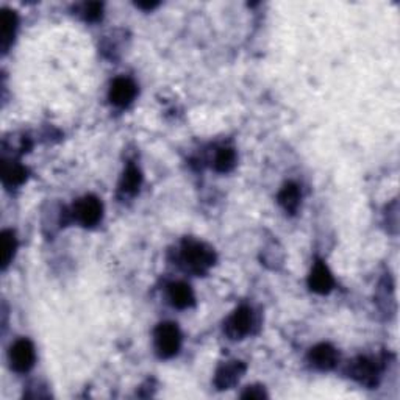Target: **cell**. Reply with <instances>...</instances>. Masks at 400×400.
<instances>
[{
    "label": "cell",
    "instance_id": "cell-1",
    "mask_svg": "<svg viewBox=\"0 0 400 400\" xmlns=\"http://www.w3.org/2000/svg\"><path fill=\"white\" fill-rule=\"evenodd\" d=\"M216 255L210 246L196 240H185L182 244V262L194 274H204L214 264Z\"/></svg>",
    "mask_w": 400,
    "mask_h": 400
},
{
    "label": "cell",
    "instance_id": "cell-4",
    "mask_svg": "<svg viewBox=\"0 0 400 400\" xmlns=\"http://www.w3.org/2000/svg\"><path fill=\"white\" fill-rule=\"evenodd\" d=\"M350 377L358 383L372 388L379 383L380 368L377 361L366 357H358L350 363Z\"/></svg>",
    "mask_w": 400,
    "mask_h": 400
},
{
    "label": "cell",
    "instance_id": "cell-9",
    "mask_svg": "<svg viewBox=\"0 0 400 400\" xmlns=\"http://www.w3.org/2000/svg\"><path fill=\"white\" fill-rule=\"evenodd\" d=\"M308 285L311 288V291H315L317 294H328L332 291V288L335 285L332 272L328 271L326 263L317 260L315 263V268H313L310 278H308Z\"/></svg>",
    "mask_w": 400,
    "mask_h": 400
},
{
    "label": "cell",
    "instance_id": "cell-19",
    "mask_svg": "<svg viewBox=\"0 0 400 400\" xmlns=\"http://www.w3.org/2000/svg\"><path fill=\"white\" fill-rule=\"evenodd\" d=\"M268 397V394L262 386H249L246 392H242V399H263Z\"/></svg>",
    "mask_w": 400,
    "mask_h": 400
},
{
    "label": "cell",
    "instance_id": "cell-5",
    "mask_svg": "<svg viewBox=\"0 0 400 400\" xmlns=\"http://www.w3.org/2000/svg\"><path fill=\"white\" fill-rule=\"evenodd\" d=\"M34 347L28 339H19L11 346L10 350V361L11 368H13L16 372H28L33 368L34 364Z\"/></svg>",
    "mask_w": 400,
    "mask_h": 400
},
{
    "label": "cell",
    "instance_id": "cell-8",
    "mask_svg": "<svg viewBox=\"0 0 400 400\" xmlns=\"http://www.w3.org/2000/svg\"><path fill=\"white\" fill-rule=\"evenodd\" d=\"M246 372V364L241 361H229L224 363L221 368L218 369L216 379H214V383L219 388V390H229V388L235 386L242 374Z\"/></svg>",
    "mask_w": 400,
    "mask_h": 400
},
{
    "label": "cell",
    "instance_id": "cell-17",
    "mask_svg": "<svg viewBox=\"0 0 400 400\" xmlns=\"http://www.w3.org/2000/svg\"><path fill=\"white\" fill-rule=\"evenodd\" d=\"M17 242L16 236L11 230H5L2 233V268L5 269L14 257Z\"/></svg>",
    "mask_w": 400,
    "mask_h": 400
},
{
    "label": "cell",
    "instance_id": "cell-18",
    "mask_svg": "<svg viewBox=\"0 0 400 400\" xmlns=\"http://www.w3.org/2000/svg\"><path fill=\"white\" fill-rule=\"evenodd\" d=\"M103 5L98 2H90L83 7V17L88 22H97L102 17Z\"/></svg>",
    "mask_w": 400,
    "mask_h": 400
},
{
    "label": "cell",
    "instance_id": "cell-15",
    "mask_svg": "<svg viewBox=\"0 0 400 400\" xmlns=\"http://www.w3.org/2000/svg\"><path fill=\"white\" fill-rule=\"evenodd\" d=\"M2 180L5 187H19L27 180V169L17 163H3Z\"/></svg>",
    "mask_w": 400,
    "mask_h": 400
},
{
    "label": "cell",
    "instance_id": "cell-11",
    "mask_svg": "<svg viewBox=\"0 0 400 400\" xmlns=\"http://www.w3.org/2000/svg\"><path fill=\"white\" fill-rule=\"evenodd\" d=\"M16 28H17V14L14 11L5 8L2 11V17H0V45H2L3 52H7L11 43H13Z\"/></svg>",
    "mask_w": 400,
    "mask_h": 400
},
{
    "label": "cell",
    "instance_id": "cell-7",
    "mask_svg": "<svg viewBox=\"0 0 400 400\" xmlns=\"http://www.w3.org/2000/svg\"><path fill=\"white\" fill-rule=\"evenodd\" d=\"M136 91H138L136 85L133 83L130 78L119 77L112 83V88H109L108 96L113 105L124 108L133 102V98L136 97Z\"/></svg>",
    "mask_w": 400,
    "mask_h": 400
},
{
    "label": "cell",
    "instance_id": "cell-14",
    "mask_svg": "<svg viewBox=\"0 0 400 400\" xmlns=\"http://www.w3.org/2000/svg\"><path fill=\"white\" fill-rule=\"evenodd\" d=\"M141 182H143V176L141 172L136 166L130 165L127 167L123 178H120V183H119V191L125 196H133L138 193L139 187H141Z\"/></svg>",
    "mask_w": 400,
    "mask_h": 400
},
{
    "label": "cell",
    "instance_id": "cell-12",
    "mask_svg": "<svg viewBox=\"0 0 400 400\" xmlns=\"http://www.w3.org/2000/svg\"><path fill=\"white\" fill-rule=\"evenodd\" d=\"M169 300L176 308H189V306L194 305V293L187 283H172L169 286Z\"/></svg>",
    "mask_w": 400,
    "mask_h": 400
},
{
    "label": "cell",
    "instance_id": "cell-20",
    "mask_svg": "<svg viewBox=\"0 0 400 400\" xmlns=\"http://www.w3.org/2000/svg\"><path fill=\"white\" fill-rule=\"evenodd\" d=\"M136 7H139V8H144V10H152V8H155V7H158V3L156 2H147V3H143V2H139V3H136Z\"/></svg>",
    "mask_w": 400,
    "mask_h": 400
},
{
    "label": "cell",
    "instance_id": "cell-13",
    "mask_svg": "<svg viewBox=\"0 0 400 400\" xmlns=\"http://www.w3.org/2000/svg\"><path fill=\"white\" fill-rule=\"evenodd\" d=\"M278 204L288 213H295L300 205V189L295 183H286L278 193Z\"/></svg>",
    "mask_w": 400,
    "mask_h": 400
},
{
    "label": "cell",
    "instance_id": "cell-6",
    "mask_svg": "<svg viewBox=\"0 0 400 400\" xmlns=\"http://www.w3.org/2000/svg\"><path fill=\"white\" fill-rule=\"evenodd\" d=\"M252 327V311L247 306H240L227 321H225L224 332L230 339H242L251 332Z\"/></svg>",
    "mask_w": 400,
    "mask_h": 400
},
{
    "label": "cell",
    "instance_id": "cell-16",
    "mask_svg": "<svg viewBox=\"0 0 400 400\" xmlns=\"http://www.w3.org/2000/svg\"><path fill=\"white\" fill-rule=\"evenodd\" d=\"M236 165V154L233 149L221 147L214 156V169L219 172H229Z\"/></svg>",
    "mask_w": 400,
    "mask_h": 400
},
{
    "label": "cell",
    "instance_id": "cell-10",
    "mask_svg": "<svg viewBox=\"0 0 400 400\" xmlns=\"http://www.w3.org/2000/svg\"><path fill=\"white\" fill-rule=\"evenodd\" d=\"M308 358H310V363L315 368L321 370H330L338 364L339 355L333 346L322 343V344H317L316 347H313Z\"/></svg>",
    "mask_w": 400,
    "mask_h": 400
},
{
    "label": "cell",
    "instance_id": "cell-3",
    "mask_svg": "<svg viewBox=\"0 0 400 400\" xmlns=\"http://www.w3.org/2000/svg\"><path fill=\"white\" fill-rule=\"evenodd\" d=\"M103 207L101 200L94 196H85L83 199H80L77 204L74 205L72 216L75 221L80 222L83 227H94L102 219Z\"/></svg>",
    "mask_w": 400,
    "mask_h": 400
},
{
    "label": "cell",
    "instance_id": "cell-2",
    "mask_svg": "<svg viewBox=\"0 0 400 400\" xmlns=\"http://www.w3.org/2000/svg\"><path fill=\"white\" fill-rule=\"evenodd\" d=\"M155 349L161 358H172L177 355L182 346V333L177 327V324L165 322L160 324L155 330Z\"/></svg>",
    "mask_w": 400,
    "mask_h": 400
}]
</instances>
